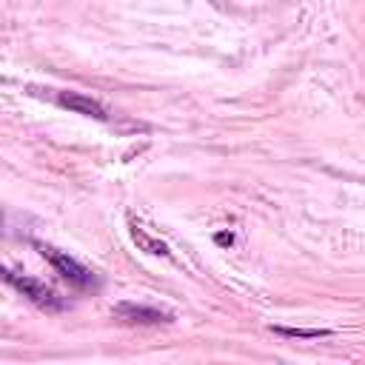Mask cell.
<instances>
[{
	"label": "cell",
	"mask_w": 365,
	"mask_h": 365,
	"mask_svg": "<svg viewBox=\"0 0 365 365\" xmlns=\"http://www.w3.org/2000/svg\"><path fill=\"white\" fill-rule=\"evenodd\" d=\"M34 248L51 262V268H54L68 285H74V288H80V291H97V288H100L97 274H94L91 268H86L83 262H77L74 257H68L66 251H60V248H54V245H46V242H34Z\"/></svg>",
	"instance_id": "cell-1"
},
{
	"label": "cell",
	"mask_w": 365,
	"mask_h": 365,
	"mask_svg": "<svg viewBox=\"0 0 365 365\" xmlns=\"http://www.w3.org/2000/svg\"><path fill=\"white\" fill-rule=\"evenodd\" d=\"M6 282H9L11 288H17L31 305H37V308L46 311V314H60V311L68 308V302H66L51 285L40 282V279H34V277H29V274H20V271H14V268H6Z\"/></svg>",
	"instance_id": "cell-2"
},
{
	"label": "cell",
	"mask_w": 365,
	"mask_h": 365,
	"mask_svg": "<svg viewBox=\"0 0 365 365\" xmlns=\"http://www.w3.org/2000/svg\"><path fill=\"white\" fill-rule=\"evenodd\" d=\"M111 317L125 322V325H160V322H171L168 311L151 308V305H140V302H120L111 308Z\"/></svg>",
	"instance_id": "cell-3"
},
{
	"label": "cell",
	"mask_w": 365,
	"mask_h": 365,
	"mask_svg": "<svg viewBox=\"0 0 365 365\" xmlns=\"http://www.w3.org/2000/svg\"><path fill=\"white\" fill-rule=\"evenodd\" d=\"M57 103L63 108H68V111H77V114H86V117H94V120H108L106 108L97 100H91V97H86L80 91H60L57 94Z\"/></svg>",
	"instance_id": "cell-4"
},
{
	"label": "cell",
	"mask_w": 365,
	"mask_h": 365,
	"mask_svg": "<svg viewBox=\"0 0 365 365\" xmlns=\"http://www.w3.org/2000/svg\"><path fill=\"white\" fill-rule=\"evenodd\" d=\"M277 334H282V336H299V339H319V336H328L331 331H325V328H274Z\"/></svg>",
	"instance_id": "cell-5"
},
{
	"label": "cell",
	"mask_w": 365,
	"mask_h": 365,
	"mask_svg": "<svg viewBox=\"0 0 365 365\" xmlns=\"http://www.w3.org/2000/svg\"><path fill=\"white\" fill-rule=\"evenodd\" d=\"M131 234H134V240H137V242H140V245H143V248H145L148 254H163V257L168 254V248H165L163 242H157V240H151V237H145V234H143L140 228H131Z\"/></svg>",
	"instance_id": "cell-6"
},
{
	"label": "cell",
	"mask_w": 365,
	"mask_h": 365,
	"mask_svg": "<svg viewBox=\"0 0 365 365\" xmlns=\"http://www.w3.org/2000/svg\"><path fill=\"white\" fill-rule=\"evenodd\" d=\"M231 240H234V234H217V242H220V245H225V242L231 245Z\"/></svg>",
	"instance_id": "cell-7"
}]
</instances>
